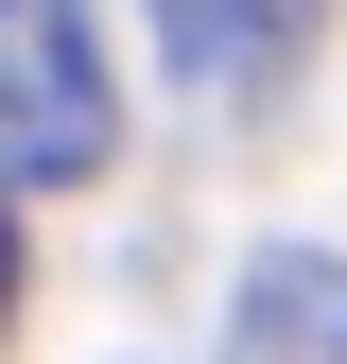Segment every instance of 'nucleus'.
Wrapping results in <instances>:
<instances>
[{"instance_id": "obj_1", "label": "nucleus", "mask_w": 347, "mask_h": 364, "mask_svg": "<svg viewBox=\"0 0 347 364\" xmlns=\"http://www.w3.org/2000/svg\"><path fill=\"white\" fill-rule=\"evenodd\" d=\"M105 156H122V87H105L87 0H0V173L18 191H87Z\"/></svg>"}, {"instance_id": "obj_2", "label": "nucleus", "mask_w": 347, "mask_h": 364, "mask_svg": "<svg viewBox=\"0 0 347 364\" xmlns=\"http://www.w3.org/2000/svg\"><path fill=\"white\" fill-rule=\"evenodd\" d=\"M295 35H313V0H156V53L174 87H278Z\"/></svg>"}, {"instance_id": "obj_3", "label": "nucleus", "mask_w": 347, "mask_h": 364, "mask_svg": "<svg viewBox=\"0 0 347 364\" xmlns=\"http://www.w3.org/2000/svg\"><path fill=\"white\" fill-rule=\"evenodd\" d=\"M0 312H18V225H0Z\"/></svg>"}]
</instances>
